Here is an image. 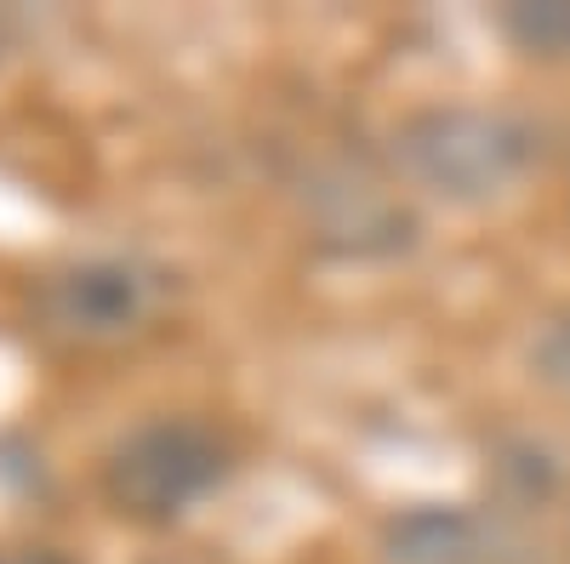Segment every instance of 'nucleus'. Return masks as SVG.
Returning <instances> with one entry per match:
<instances>
[{
	"instance_id": "f257e3e1",
	"label": "nucleus",
	"mask_w": 570,
	"mask_h": 564,
	"mask_svg": "<svg viewBox=\"0 0 570 564\" xmlns=\"http://www.w3.org/2000/svg\"><path fill=\"white\" fill-rule=\"evenodd\" d=\"M394 166L434 200L485 206L537 166V131L508 109L434 103L394 126Z\"/></svg>"
},
{
	"instance_id": "0eeeda50",
	"label": "nucleus",
	"mask_w": 570,
	"mask_h": 564,
	"mask_svg": "<svg viewBox=\"0 0 570 564\" xmlns=\"http://www.w3.org/2000/svg\"><path fill=\"white\" fill-rule=\"evenodd\" d=\"M531 365H537V376H542L548 388H564V394H570V308L553 314L542 332H537V343H531Z\"/></svg>"
},
{
	"instance_id": "20e7f679",
	"label": "nucleus",
	"mask_w": 570,
	"mask_h": 564,
	"mask_svg": "<svg viewBox=\"0 0 570 564\" xmlns=\"http://www.w3.org/2000/svg\"><path fill=\"white\" fill-rule=\"evenodd\" d=\"M314 240L337 257H389L411 246V211L365 171H314L308 177Z\"/></svg>"
},
{
	"instance_id": "423d86ee",
	"label": "nucleus",
	"mask_w": 570,
	"mask_h": 564,
	"mask_svg": "<svg viewBox=\"0 0 570 564\" xmlns=\"http://www.w3.org/2000/svg\"><path fill=\"white\" fill-rule=\"evenodd\" d=\"M502 34L531 58H570V0H513L497 12Z\"/></svg>"
},
{
	"instance_id": "6e6552de",
	"label": "nucleus",
	"mask_w": 570,
	"mask_h": 564,
	"mask_svg": "<svg viewBox=\"0 0 570 564\" xmlns=\"http://www.w3.org/2000/svg\"><path fill=\"white\" fill-rule=\"evenodd\" d=\"M23 34H29L23 12H18V7H0V69H7V63L18 58V46H23Z\"/></svg>"
},
{
	"instance_id": "f03ea898",
	"label": "nucleus",
	"mask_w": 570,
	"mask_h": 564,
	"mask_svg": "<svg viewBox=\"0 0 570 564\" xmlns=\"http://www.w3.org/2000/svg\"><path fill=\"white\" fill-rule=\"evenodd\" d=\"M234 467V445L200 416H149L120 434L98 467V491L115 520L166 531L195 513Z\"/></svg>"
},
{
	"instance_id": "1a4fd4ad",
	"label": "nucleus",
	"mask_w": 570,
	"mask_h": 564,
	"mask_svg": "<svg viewBox=\"0 0 570 564\" xmlns=\"http://www.w3.org/2000/svg\"><path fill=\"white\" fill-rule=\"evenodd\" d=\"M0 564H75V558L58 547H12V553H0Z\"/></svg>"
},
{
	"instance_id": "7ed1b4c3",
	"label": "nucleus",
	"mask_w": 570,
	"mask_h": 564,
	"mask_svg": "<svg viewBox=\"0 0 570 564\" xmlns=\"http://www.w3.org/2000/svg\"><path fill=\"white\" fill-rule=\"evenodd\" d=\"M171 303V274L142 251H91L35 279L29 319L46 343L104 354L155 332Z\"/></svg>"
},
{
	"instance_id": "39448f33",
	"label": "nucleus",
	"mask_w": 570,
	"mask_h": 564,
	"mask_svg": "<svg viewBox=\"0 0 570 564\" xmlns=\"http://www.w3.org/2000/svg\"><path fill=\"white\" fill-rule=\"evenodd\" d=\"M389 564H502V531L462 507H416L400 513L383 536Z\"/></svg>"
}]
</instances>
